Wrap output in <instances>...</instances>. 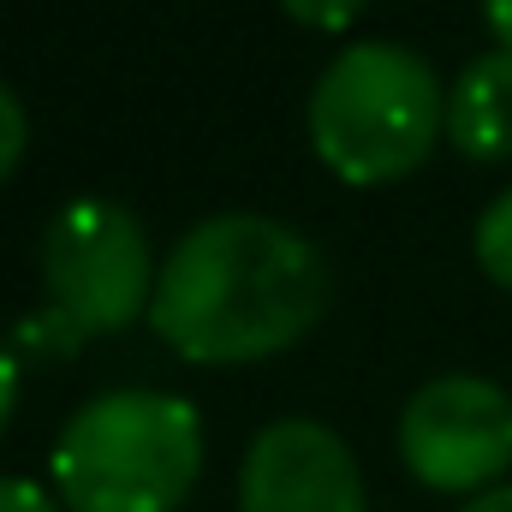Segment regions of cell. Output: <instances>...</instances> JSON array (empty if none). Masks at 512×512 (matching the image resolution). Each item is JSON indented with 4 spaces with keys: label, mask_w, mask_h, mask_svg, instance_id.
<instances>
[{
    "label": "cell",
    "mask_w": 512,
    "mask_h": 512,
    "mask_svg": "<svg viewBox=\"0 0 512 512\" xmlns=\"http://www.w3.org/2000/svg\"><path fill=\"white\" fill-rule=\"evenodd\" d=\"M334 298L322 251L274 215H209L161 262L155 334L191 364H256L298 346Z\"/></svg>",
    "instance_id": "6da1fadb"
},
{
    "label": "cell",
    "mask_w": 512,
    "mask_h": 512,
    "mask_svg": "<svg viewBox=\"0 0 512 512\" xmlns=\"http://www.w3.org/2000/svg\"><path fill=\"white\" fill-rule=\"evenodd\" d=\"M197 471L203 417L179 393H96L54 441V489L66 512H179Z\"/></svg>",
    "instance_id": "7a4b0ae2"
},
{
    "label": "cell",
    "mask_w": 512,
    "mask_h": 512,
    "mask_svg": "<svg viewBox=\"0 0 512 512\" xmlns=\"http://www.w3.org/2000/svg\"><path fill=\"white\" fill-rule=\"evenodd\" d=\"M447 131V90L417 48L352 42L310 90V149L346 185H387L429 161Z\"/></svg>",
    "instance_id": "3957f363"
},
{
    "label": "cell",
    "mask_w": 512,
    "mask_h": 512,
    "mask_svg": "<svg viewBox=\"0 0 512 512\" xmlns=\"http://www.w3.org/2000/svg\"><path fill=\"white\" fill-rule=\"evenodd\" d=\"M42 286L48 304L84 334H120L155 304V251L126 203L78 197L42 233Z\"/></svg>",
    "instance_id": "277c9868"
},
{
    "label": "cell",
    "mask_w": 512,
    "mask_h": 512,
    "mask_svg": "<svg viewBox=\"0 0 512 512\" xmlns=\"http://www.w3.org/2000/svg\"><path fill=\"white\" fill-rule=\"evenodd\" d=\"M399 459L423 489L489 495L512 471V399L483 376H441L399 411Z\"/></svg>",
    "instance_id": "5b68a950"
},
{
    "label": "cell",
    "mask_w": 512,
    "mask_h": 512,
    "mask_svg": "<svg viewBox=\"0 0 512 512\" xmlns=\"http://www.w3.org/2000/svg\"><path fill=\"white\" fill-rule=\"evenodd\" d=\"M239 512H370L352 447L310 417H280L245 447Z\"/></svg>",
    "instance_id": "8992f818"
},
{
    "label": "cell",
    "mask_w": 512,
    "mask_h": 512,
    "mask_svg": "<svg viewBox=\"0 0 512 512\" xmlns=\"http://www.w3.org/2000/svg\"><path fill=\"white\" fill-rule=\"evenodd\" d=\"M447 143L465 161H507L512 155V54H477L447 90Z\"/></svg>",
    "instance_id": "52a82bcc"
},
{
    "label": "cell",
    "mask_w": 512,
    "mask_h": 512,
    "mask_svg": "<svg viewBox=\"0 0 512 512\" xmlns=\"http://www.w3.org/2000/svg\"><path fill=\"white\" fill-rule=\"evenodd\" d=\"M471 251H477V268L512 292V191H501L483 215H477V233H471Z\"/></svg>",
    "instance_id": "ba28073f"
},
{
    "label": "cell",
    "mask_w": 512,
    "mask_h": 512,
    "mask_svg": "<svg viewBox=\"0 0 512 512\" xmlns=\"http://www.w3.org/2000/svg\"><path fill=\"white\" fill-rule=\"evenodd\" d=\"M12 340H18V352H36V358H72V352L84 346V334H78L54 304H42L36 316H24Z\"/></svg>",
    "instance_id": "9c48e42d"
},
{
    "label": "cell",
    "mask_w": 512,
    "mask_h": 512,
    "mask_svg": "<svg viewBox=\"0 0 512 512\" xmlns=\"http://www.w3.org/2000/svg\"><path fill=\"white\" fill-rule=\"evenodd\" d=\"M24 143H30V126H24V102L18 90L0 78V179L24 161Z\"/></svg>",
    "instance_id": "30bf717a"
},
{
    "label": "cell",
    "mask_w": 512,
    "mask_h": 512,
    "mask_svg": "<svg viewBox=\"0 0 512 512\" xmlns=\"http://www.w3.org/2000/svg\"><path fill=\"white\" fill-rule=\"evenodd\" d=\"M280 6H286V18H298L310 30H346L370 0H280Z\"/></svg>",
    "instance_id": "8fae6325"
},
{
    "label": "cell",
    "mask_w": 512,
    "mask_h": 512,
    "mask_svg": "<svg viewBox=\"0 0 512 512\" xmlns=\"http://www.w3.org/2000/svg\"><path fill=\"white\" fill-rule=\"evenodd\" d=\"M0 512H66L54 495H42L36 483H18V477H0Z\"/></svg>",
    "instance_id": "7c38bea8"
},
{
    "label": "cell",
    "mask_w": 512,
    "mask_h": 512,
    "mask_svg": "<svg viewBox=\"0 0 512 512\" xmlns=\"http://www.w3.org/2000/svg\"><path fill=\"white\" fill-rule=\"evenodd\" d=\"M12 405H18V358L0 346V429L12 423Z\"/></svg>",
    "instance_id": "4fadbf2b"
},
{
    "label": "cell",
    "mask_w": 512,
    "mask_h": 512,
    "mask_svg": "<svg viewBox=\"0 0 512 512\" xmlns=\"http://www.w3.org/2000/svg\"><path fill=\"white\" fill-rule=\"evenodd\" d=\"M483 24L495 30V42L512 54V0H483Z\"/></svg>",
    "instance_id": "5bb4252c"
},
{
    "label": "cell",
    "mask_w": 512,
    "mask_h": 512,
    "mask_svg": "<svg viewBox=\"0 0 512 512\" xmlns=\"http://www.w3.org/2000/svg\"><path fill=\"white\" fill-rule=\"evenodd\" d=\"M459 512H512V483L489 489V495H477V501H465Z\"/></svg>",
    "instance_id": "9a60e30c"
}]
</instances>
